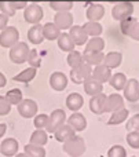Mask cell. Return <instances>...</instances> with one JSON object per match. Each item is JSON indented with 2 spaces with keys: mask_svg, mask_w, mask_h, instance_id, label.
Returning <instances> with one entry per match:
<instances>
[{
  "mask_svg": "<svg viewBox=\"0 0 139 157\" xmlns=\"http://www.w3.org/2000/svg\"><path fill=\"white\" fill-rule=\"evenodd\" d=\"M63 152L70 157H80L85 153V142L81 136H73L63 144Z\"/></svg>",
  "mask_w": 139,
  "mask_h": 157,
  "instance_id": "6da1fadb",
  "label": "cell"
},
{
  "mask_svg": "<svg viewBox=\"0 0 139 157\" xmlns=\"http://www.w3.org/2000/svg\"><path fill=\"white\" fill-rule=\"evenodd\" d=\"M29 51H30L29 46H28L26 43H24V41H18L15 46L10 48V59H11V62L18 63V65L26 62L28 55H29Z\"/></svg>",
  "mask_w": 139,
  "mask_h": 157,
  "instance_id": "7a4b0ae2",
  "label": "cell"
},
{
  "mask_svg": "<svg viewBox=\"0 0 139 157\" xmlns=\"http://www.w3.org/2000/svg\"><path fill=\"white\" fill-rule=\"evenodd\" d=\"M18 39H19L18 29L14 26H7L0 33V46L4 47V48H11V47H14L18 43Z\"/></svg>",
  "mask_w": 139,
  "mask_h": 157,
  "instance_id": "3957f363",
  "label": "cell"
},
{
  "mask_svg": "<svg viewBox=\"0 0 139 157\" xmlns=\"http://www.w3.org/2000/svg\"><path fill=\"white\" fill-rule=\"evenodd\" d=\"M66 121V113L62 109H55L52 110V113L48 116V123L46 127V132L54 134L61 125H63Z\"/></svg>",
  "mask_w": 139,
  "mask_h": 157,
  "instance_id": "277c9868",
  "label": "cell"
},
{
  "mask_svg": "<svg viewBox=\"0 0 139 157\" xmlns=\"http://www.w3.org/2000/svg\"><path fill=\"white\" fill-rule=\"evenodd\" d=\"M134 13V4L128 2H123V3H118L113 7L112 10V15L116 21H124V19L130 18Z\"/></svg>",
  "mask_w": 139,
  "mask_h": 157,
  "instance_id": "5b68a950",
  "label": "cell"
},
{
  "mask_svg": "<svg viewBox=\"0 0 139 157\" xmlns=\"http://www.w3.org/2000/svg\"><path fill=\"white\" fill-rule=\"evenodd\" d=\"M91 75H92V68L90 65H87V63H81L80 66L73 68L70 71V78L74 84L84 83L87 78L91 77Z\"/></svg>",
  "mask_w": 139,
  "mask_h": 157,
  "instance_id": "8992f818",
  "label": "cell"
},
{
  "mask_svg": "<svg viewBox=\"0 0 139 157\" xmlns=\"http://www.w3.org/2000/svg\"><path fill=\"white\" fill-rule=\"evenodd\" d=\"M24 17H25V21H26V22L36 25V24H39V22L41 21V18L44 17L43 8H41V6L36 4V3L28 4V7L25 8Z\"/></svg>",
  "mask_w": 139,
  "mask_h": 157,
  "instance_id": "52a82bcc",
  "label": "cell"
},
{
  "mask_svg": "<svg viewBox=\"0 0 139 157\" xmlns=\"http://www.w3.org/2000/svg\"><path fill=\"white\" fill-rule=\"evenodd\" d=\"M18 113L24 119H32L37 114V103L33 99H22L18 105Z\"/></svg>",
  "mask_w": 139,
  "mask_h": 157,
  "instance_id": "ba28073f",
  "label": "cell"
},
{
  "mask_svg": "<svg viewBox=\"0 0 139 157\" xmlns=\"http://www.w3.org/2000/svg\"><path fill=\"white\" fill-rule=\"evenodd\" d=\"M124 98L128 102H137V101H139V81L137 78L127 80V84L124 87Z\"/></svg>",
  "mask_w": 139,
  "mask_h": 157,
  "instance_id": "9c48e42d",
  "label": "cell"
},
{
  "mask_svg": "<svg viewBox=\"0 0 139 157\" xmlns=\"http://www.w3.org/2000/svg\"><path fill=\"white\" fill-rule=\"evenodd\" d=\"M54 25L59 30L70 29L73 26V15L70 13H57L54 15Z\"/></svg>",
  "mask_w": 139,
  "mask_h": 157,
  "instance_id": "30bf717a",
  "label": "cell"
},
{
  "mask_svg": "<svg viewBox=\"0 0 139 157\" xmlns=\"http://www.w3.org/2000/svg\"><path fill=\"white\" fill-rule=\"evenodd\" d=\"M124 108V98L120 94H112L107 97L106 105H105V112L107 113H115Z\"/></svg>",
  "mask_w": 139,
  "mask_h": 157,
  "instance_id": "8fae6325",
  "label": "cell"
},
{
  "mask_svg": "<svg viewBox=\"0 0 139 157\" xmlns=\"http://www.w3.org/2000/svg\"><path fill=\"white\" fill-rule=\"evenodd\" d=\"M0 153L6 157H13L18 153V141L14 138H6L0 144Z\"/></svg>",
  "mask_w": 139,
  "mask_h": 157,
  "instance_id": "7c38bea8",
  "label": "cell"
},
{
  "mask_svg": "<svg viewBox=\"0 0 139 157\" xmlns=\"http://www.w3.org/2000/svg\"><path fill=\"white\" fill-rule=\"evenodd\" d=\"M50 86L55 91H63L68 87V77L62 72H54L50 76Z\"/></svg>",
  "mask_w": 139,
  "mask_h": 157,
  "instance_id": "4fadbf2b",
  "label": "cell"
},
{
  "mask_svg": "<svg viewBox=\"0 0 139 157\" xmlns=\"http://www.w3.org/2000/svg\"><path fill=\"white\" fill-rule=\"evenodd\" d=\"M106 99L107 97L102 92V94H98L95 97H92L90 99V109L92 113L95 114H102L105 113V105H106Z\"/></svg>",
  "mask_w": 139,
  "mask_h": 157,
  "instance_id": "5bb4252c",
  "label": "cell"
},
{
  "mask_svg": "<svg viewBox=\"0 0 139 157\" xmlns=\"http://www.w3.org/2000/svg\"><path fill=\"white\" fill-rule=\"evenodd\" d=\"M69 36L72 37L74 46H83V44H87V41H88V36L85 35V32L83 30V28L77 26V25H74V26L70 28V30H69Z\"/></svg>",
  "mask_w": 139,
  "mask_h": 157,
  "instance_id": "9a60e30c",
  "label": "cell"
},
{
  "mask_svg": "<svg viewBox=\"0 0 139 157\" xmlns=\"http://www.w3.org/2000/svg\"><path fill=\"white\" fill-rule=\"evenodd\" d=\"M91 77L103 84V83H106V81L110 80V77H112V71L102 63V65H98L92 69V75H91Z\"/></svg>",
  "mask_w": 139,
  "mask_h": 157,
  "instance_id": "2e32d148",
  "label": "cell"
},
{
  "mask_svg": "<svg viewBox=\"0 0 139 157\" xmlns=\"http://www.w3.org/2000/svg\"><path fill=\"white\" fill-rule=\"evenodd\" d=\"M83 57V61L84 63L90 66H98V65H102L103 63V52H94V51H84L81 54Z\"/></svg>",
  "mask_w": 139,
  "mask_h": 157,
  "instance_id": "e0dca14e",
  "label": "cell"
},
{
  "mask_svg": "<svg viewBox=\"0 0 139 157\" xmlns=\"http://www.w3.org/2000/svg\"><path fill=\"white\" fill-rule=\"evenodd\" d=\"M105 15V7L98 3H92L90 7L87 8V18L90 19V22H98L99 19H102Z\"/></svg>",
  "mask_w": 139,
  "mask_h": 157,
  "instance_id": "ac0fdd59",
  "label": "cell"
},
{
  "mask_svg": "<svg viewBox=\"0 0 139 157\" xmlns=\"http://www.w3.org/2000/svg\"><path fill=\"white\" fill-rule=\"evenodd\" d=\"M76 131L73 130V128L70 127V125H61L59 128H58L57 131L54 132L55 135V139H57L58 142H62V144H65L66 141H69V139H72L73 136H76Z\"/></svg>",
  "mask_w": 139,
  "mask_h": 157,
  "instance_id": "d6986e66",
  "label": "cell"
},
{
  "mask_svg": "<svg viewBox=\"0 0 139 157\" xmlns=\"http://www.w3.org/2000/svg\"><path fill=\"white\" fill-rule=\"evenodd\" d=\"M68 125H70L74 131H83L87 127V120L81 113L76 112L68 119Z\"/></svg>",
  "mask_w": 139,
  "mask_h": 157,
  "instance_id": "ffe728a7",
  "label": "cell"
},
{
  "mask_svg": "<svg viewBox=\"0 0 139 157\" xmlns=\"http://www.w3.org/2000/svg\"><path fill=\"white\" fill-rule=\"evenodd\" d=\"M84 91L87 92L88 95H91V97H95V95H98V94H102L103 86H102V83L96 81L95 78L90 77L84 81Z\"/></svg>",
  "mask_w": 139,
  "mask_h": 157,
  "instance_id": "44dd1931",
  "label": "cell"
},
{
  "mask_svg": "<svg viewBox=\"0 0 139 157\" xmlns=\"http://www.w3.org/2000/svg\"><path fill=\"white\" fill-rule=\"evenodd\" d=\"M28 39L32 44H40L43 43L44 36H43V26L40 24H36L33 26H30V29L28 30Z\"/></svg>",
  "mask_w": 139,
  "mask_h": 157,
  "instance_id": "7402d4cb",
  "label": "cell"
},
{
  "mask_svg": "<svg viewBox=\"0 0 139 157\" xmlns=\"http://www.w3.org/2000/svg\"><path fill=\"white\" fill-rule=\"evenodd\" d=\"M121 61H123V55L121 52L117 51H112L107 55H105L103 58V65L109 69H116L121 65Z\"/></svg>",
  "mask_w": 139,
  "mask_h": 157,
  "instance_id": "603a6c76",
  "label": "cell"
},
{
  "mask_svg": "<svg viewBox=\"0 0 139 157\" xmlns=\"http://www.w3.org/2000/svg\"><path fill=\"white\" fill-rule=\"evenodd\" d=\"M83 103H84V99H83V97L80 94H77V92H72V94H69L68 98H66V106H68V109H70L73 113H76V112L81 108Z\"/></svg>",
  "mask_w": 139,
  "mask_h": 157,
  "instance_id": "cb8c5ba5",
  "label": "cell"
},
{
  "mask_svg": "<svg viewBox=\"0 0 139 157\" xmlns=\"http://www.w3.org/2000/svg\"><path fill=\"white\" fill-rule=\"evenodd\" d=\"M61 35V30L58 29L54 25V22H47L46 25H43V36L44 39L52 41V40H58Z\"/></svg>",
  "mask_w": 139,
  "mask_h": 157,
  "instance_id": "d4e9b609",
  "label": "cell"
},
{
  "mask_svg": "<svg viewBox=\"0 0 139 157\" xmlns=\"http://www.w3.org/2000/svg\"><path fill=\"white\" fill-rule=\"evenodd\" d=\"M58 46H59V48L62 51H68V52L74 51V43L72 40V37L69 36V33L61 32L59 37H58Z\"/></svg>",
  "mask_w": 139,
  "mask_h": 157,
  "instance_id": "484cf974",
  "label": "cell"
},
{
  "mask_svg": "<svg viewBox=\"0 0 139 157\" xmlns=\"http://www.w3.org/2000/svg\"><path fill=\"white\" fill-rule=\"evenodd\" d=\"M48 141V135H47L46 130H36L30 135V145H36V146H44Z\"/></svg>",
  "mask_w": 139,
  "mask_h": 157,
  "instance_id": "4316f807",
  "label": "cell"
},
{
  "mask_svg": "<svg viewBox=\"0 0 139 157\" xmlns=\"http://www.w3.org/2000/svg\"><path fill=\"white\" fill-rule=\"evenodd\" d=\"M83 30L85 32L87 36H91V37H99V35L102 33V25L99 22H85L83 25Z\"/></svg>",
  "mask_w": 139,
  "mask_h": 157,
  "instance_id": "83f0119b",
  "label": "cell"
},
{
  "mask_svg": "<svg viewBox=\"0 0 139 157\" xmlns=\"http://www.w3.org/2000/svg\"><path fill=\"white\" fill-rule=\"evenodd\" d=\"M105 48V40L102 37H91L85 44L84 51H94V52H102Z\"/></svg>",
  "mask_w": 139,
  "mask_h": 157,
  "instance_id": "f1b7e54d",
  "label": "cell"
},
{
  "mask_svg": "<svg viewBox=\"0 0 139 157\" xmlns=\"http://www.w3.org/2000/svg\"><path fill=\"white\" fill-rule=\"evenodd\" d=\"M127 117H128V110H127L126 108H123V109H120V110L112 113V116H110L107 124H109V125L121 124L123 121H126V120H127Z\"/></svg>",
  "mask_w": 139,
  "mask_h": 157,
  "instance_id": "f546056e",
  "label": "cell"
},
{
  "mask_svg": "<svg viewBox=\"0 0 139 157\" xmlns=\"http://www.w3.org/2000/svg\"><path fill=\"white\" fill-rule=\"evenodd\" d=\"M109 83L115 90L120 91V90H124V87H126L127 77H126V75L124 73H116V75H113V76L110 77Z\"/></svg>",
  "mask_w": 139,
  "mask_h": 157,
  "instance_id": "4dcf8cb0",
  "label": "cell"
},
{
  "mask_svg": "<svg viewBox=\"0 0 139 157\" xmlns=\"http://www.w3.org/2000/svg\"><path fill=\"white\" fill-rule=\"evenodd\" d=\"M36 76V69L33 68H28L25 69V71H22L21 73H18L15 77H14V80L15 81H21V83H29V81H32L33 78Z\"/></svg>",
  "mask_w": 139,
  "mask_h": 157,
  "instance_id": "1f68e13d",
  "label": "cell"
},
{
  "mask_svg": "<svg viewBox=\"0 0 139 157\" xmlns=\"http://www.w3.org/2000/svg\"><path fill=\"white\" fill-rule=\"evenodd\" d=\"M24 149V153H26L29 157H46V150H44L43 146H36V145L28 144Z\"/></svg>",
  "mask_w": 139,
  "mask_h": 157,
  "instance_id": "d6a6232c",
  "label": "cell"
},
{
  "mask_svg": "<svg viewBox=\"0 0 139 157\" xmlns=\"http://www.w3.org/2000/svg\"><path fill=\"white\" fill-rule=\"evenodd\" d=\"M6 99L10 105H19L22 101V91L19 88H13L6 94Z\"/></svg>",
  "mask_w": 139,
  "mask_h": 157,
  "instance_id": "836d02e7",
  "label": "cell"
},
{
  "mask_svg": "<svg viewBox=\"0 0 139 157\" xmlns=\"http://www.w3.org/2000/svg\"><path fill=\"white\" fill-rule=\"evenodd\" d=\"M50 7L57 13H68L73 7V2H50Z\"/></svg>",
  "mask_w": 139,
  "mask_h": 157,
  "instance_id": "e575fe53",
  "label": "cell"
},
{
  "mask_svg": "<svg viewBox=\"0 0 139 157\" xmlns=\"http://www.w3.org/2000/svg\"><path fill=\"white\" fill-rule=\"evenodd\" d=\"M68 63H69V66L73 69V68L80 66L81 63H84V61H83V57L79 51H72V52H69V55H68Z\"/></svg>",
  "mask_w": 139,
  "mask_h": 157,
  "instance_id": "d590c367",
  "label": "cell"
},
{
  "mask_svg": "<svg viewBox=\"0 0 139 157\" xmlns=\"http://www.w3.org/2000/svg\"><path fill=\"white\" fill-rule=\"evenodd\" d=\"M26 62L29 63L30 68H33V69L40 68L41 59H40V57H39V54H37V51H36V50H30V51H29V55H28V61H26Z\"/></svg>",
  "mask_w": 139,
  "mask_h": 157,
  "instance_id": "8d00e7d4",
  "label": "cell"
},
{
  "mask_svg": "<svg viewBox=\"0 0 139 157\" xmlns=\"http://www.w3.org/2000/svg\"><path fill=\"white\" fill-rule=\"evenodd\" d=\"M47 123H48V114H36L35 116V120H33V124L37 130H44L47 127Z\"/></svg>",
  "mask_w": 139,
  "mask_h": 157,
  "instance_id": "74e56055",
  "label": "cell"
},
{
  "mask_svg": "<svg viewBox=\"0 0 139 157\" xmlns=\"http://www.w3.org/2000/svg\"><path fill=\"white\" fill-rule=\"evenodd\" d=\"M107 157H127V152L121 145H115L109 149Z\"/></svg>",
  "mask_w": 139,
  "mask_h": 157,
  "instance_id": "f35d334b",
  "label": "cell"
},
{
  "mask_svg": "<svg viewBox=\"0 0 139 157\" xmlns=\"http://www.w3.org/2000/svg\"><path fill=\"white\" fill-rule=\"evenodd\" d=\"M135 22H137V19L132 18V17H130V18H127V19H124V21L120 22V29H121V32H123V35L128 36L130 30H131V28L134 26Z\"/></svg>",
  "mask_w": 139,
  "mask_h": 157,
  "instance_id": "ab89813d",
  "label": "cell"
},
{
  "mask_svg": "<svg viewBox=\"0 0 139 157\" xmlns=\"http://www.w3.org/2000/svg\"><path fill=\"white\" fill-rule=\"evenodd\" d=\"M127 142L131 147L134 149H139V132L138 131H131L127 135Z\"/></svg>",
  "mask_w": 139,
  "mask_h": 157,
  "instance_id": "60d3db41",
  "label": "cell"
},
{
  "mask_svg": "<svg viewBox=\"0 0 139 157\" xmlns=\"http://www.w3.org/2000/svg\"><path fill=\"white\" fill-rule=\"evenodd\" d=\"M126 127H127L128 132H131V131H138L139 132V114H134V116L128 120Z\"/></svg>",
  "mask_w": 139,
  "mask_h": 157,
  "instance_id": "b9f144b4",
  "label": "cell"
},
{
  "mask_svg": "<svg viewBox=\"0 0 139 157\" xmlns=\"http://www.w3.org/2000/svg\"><path fill=\"white\" fill-rule=\"evenodd\" d=\"M0 10H2V14L6 17H14L15 14V10L10 6V2H0Z\"/></svg>",
  "mask_w": 139,
  "mask_h": 157,
  "instance_id": "7bdbcfd3",
  "label": "cell"
},
{
  "mask_svg": "<svg viewBox=\"0 0 139 157\" xmlns=\"http://www.w3.org/2000/svg\"><path fill=\"white\" fill-rule=\"evenodd\" d=\"M11 112V105L8 103V101L6 99V97H0V116H6Z\"/></svg>",
  "mask_w": 139,
  "mask_h": 157,
  "instance_id": "ee69618b",
  "label": "cell"
},
{
  "mask_svg": "<svg viewBox=\"0 0 139 157\" xmlns=\"http://www.w3.org/2000/svg\"><path fill=\"white\" fill-rule=\"evenodd\" d=\"M128 36H130V37H132L134 40H138L139 41V21H137L134 24V26H132L131 30H130Z\"/></svg>",
  "mask_w": 139,
  "mask_h": 157,
  "instance_id": "f6af8a7d",
  "label": "cell"
},
{
  "mask_svg": "<svg viewBox=\"0 0 139 157\" xmlns=\"http://www.w3.org/2000/svg\"><path fill=\"white\" fill-rule=\"evenodd\" d=\"M29 3L26 2H10V6L14 10H22V8H26Z\"/></svg>",
  "mask_w": 139,
  "mask_h": 157,
  "instance_id": "bcb514c9",
  "label": "cell"
},
{
  "mask_svg": "<svg viewBox=\"0 0 139 157\" xmlns=\"http://www.w3.org/2000/svg\"><path fill=\"white\" fill-rule=\"evenodd\" d=\"M7 24H8V17L3 15V14L0 13V30L6 29V28H7Z\"/></svg>",
  "mask_w": 139,
  "mask_h": 157,
  "instance_id": "7dc6e473",
  "label": "cell"
},
{
  "mask_svg": "<svg viewBox=\"0 0 139 157\" xmlns=\"http://www.w3.org/2000/svg\"><path fill=\"white\" fill-rule=\"evenodd\" d=\"M6 84H7V78H6V76L2 73V72H0V88H3Z\"/></svg>",
  "mask_w": 139,
  "mask_h": 157,
  "instance_id": "c3c4849f",
  "label": "cell"
},
{
  "mask_svg": "<svg viewBox=\"0 0 139 157\" xmlns=\"http://www.w3.org/2000/svg\"><path fill=\"white\" fill-rule=\"evenodd\" d=\"M6 131H7V125L3 124V123H0V138H2V136H4Z\"/></svg>",
  "mask_w": 139,
  "mask_h": 157,
  "instance_id": "681fc988",
  "label": "cell"
},
{
  "mask_svg": "<svg viewBox=\"0 0 139 157\" xmlns=\"http://www.w3.org/2000/svg\"><path fill=\"white\" fill-rule=\"evenodd\" d=\"M15 157H29V156L26 153H18V155H15Z\"/></svg>",
  "mask_w": 139,
  "mask_h": 157,
  "instance_id": "f907efd6",
  "label": "cell"
},
{
  "mask_svg": "<svg viewBox=\"0 0 139 157\" xmlns=\"http://www.w3.org/2000/svg\"><path fill=\"white\" fill-rule=\"evenodd\" d=\"M132 157H134V156H132Z\"/></svg>",
  "mask_w": 139,
  "mask_h": 157,
  "instance_id": "816d5d0a",
  "label": "cell"
}]
</instances>
